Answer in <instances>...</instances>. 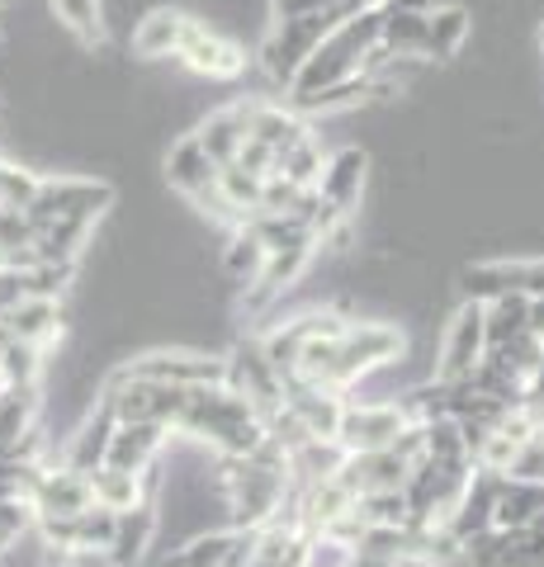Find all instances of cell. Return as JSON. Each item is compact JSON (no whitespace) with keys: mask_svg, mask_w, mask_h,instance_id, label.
<instances>
[{"mask_svg":"<svg viewBox=\"0 0 544 567\" xmlns=\"http://www.w3.org/2000/svg\"><path fill=\"white\" fill-rule=\"evenodd\" d=\"M171 431L208 440L223 458H242L266 440V421L256 416V406L233 383H199V388H185V406Z\"/></svg>","mask_w":544,"mask_h":567,"instance_id":"1","label":"cell"},{"mask_svg":"<svg viewBox=\"0 0 544 567\" xmlns=\"http://www.w3.org/2000/svg\"><path fill=\"white\" fill-rule=\"evenodd\" d=\"M374 48H379V6L346 14V20L312 48V58L298 66V76L289 85V104H304L350 76H365V71L374 66Z\"/></svg>","mask_w":544,"mask_h":567,"instance_id":"2","label":"cell"},{"mask_svg":"<svg viewBox=\"0 0 544 567\" xmlns=\"http://www.w3.org/2000/svg\"><path fill=\"white\" fill-rule=\"evenodd\" d=\"M114 204V185L91 181V175H52V181H39L33 199L24 204V218L33 227L43 223H91L104 208Z\"/></svg>","mask_w":544,"mask_h":567,"instance_id":"3","label":"cell"},{"mask_svg":"<svg viewBox=\"0 0 544 567\" xmlns=\"http://www.w3.org/2000/svg\"><path fill=\"white\" fill-rule=\"evenodd\" d=\"M346 20V10H322V14H298V20H275L266 48H260V66L270 71L275 85H294L298 66L312 58V48H318L331 29Z\"/></svg>","mask_w":544,"mask_h":567,"instance_id":"4","label":"cell"},{"mask_svg":"<svg viewBox=\"0 0 544 567\" xmlns=\"http://www.w3.org/2000/svg\"><path fill=\"white\" fill-rule=\"evenodd\" d=\"M166 181L175 194H185L195 208L204 213H214L218 223H233V213H227L223 204V189H218V166L208 162V152L195 142V133H185L175 147L166 152ZM237 227V223H233Z\"/></svg>","mask_w":544,"mask_h":567,"instance_id":"5","label":"cell"},{"mask_svg":"<svg viewBox=\"0 0 544 567\" xmlns=\"http://www.w3.org/2000/svg\"><path fill=\"white\" fill-rule=\"evenodd\" d=\"M114 374L171 383V388H199V383H227V360L199 354V350H152V354L129 360L124 369H114Z\"/></svg>","mask_w":544,"mask_h":567,"instance_id":"6","label":"cell"},{"mask_svg":"<svg viewBox=\"0 0 544 567\" xmlns=\"http://www.w3.org/2000/svg\"><path fill=\"white\" fill-rule=\"evenodd\" d=\"M408 431V412L398 402H346L341 406V425H337V445L346 454H370V450H389L393 440Z\"/></svg>","mask_w":544,"mask_h":567,"instance_id":"7","label":"cell"},{"mask_svg":"<svg viewBox=\"0 0 544 567\" xmlns=\"http://www.w3.org/2000/svg\"><path fill=\"white\" fill-rule=\"evenodd\" d=\"M487 354V336H483V303H469L450 317L445 341H441V364H435V379L441 383H464L473 369L483 364Z\"/></svg>","mask_w":544,"mask_h":567,"instance_id":"8","label":"cell"},{"mask_svg":"<svg viewBox=\"0 0 544 567\" xmlns=\"http://www.w3.org/2000/svg\"><path fill=\"white\" fill-rule=\"evenodd\" d=\"M95 496H91V477L66 468V464H43L39 468V483L29 492V511L33 520H62V516H81L91 511Z\"/></svg>","mask_w":544,"mask_h":567,"instance_id":"9","label":"cell"},{"mask_svg":"<svg viewBox=\"0 0 544 567\" xmlns=\"http://www.w3.org/2000/svg\"><path fill=\"white\" fill-rule=\"evenodd\" d=\"M464 293L473 303H493L502 293H544V260H487L464 270Z\"/></svg>","mask_w":544,"mask_h":567,"instance_id":"10","label":"cell"},{"mask_svg":"<svg viewBox=\"0 0 544 567\" xmlns=\"http://www.w3.org/2000/svg\"><path fill=\"white\" fill-rule=\"evenodd\" d=\"M365 171H370V156H365L360 147H341L331 152L322 162V175L318 185H312V194H318V204L327 213H337V218H350L365 194Z\"/></svg>","mask_w":544,"mask_h":567,"instance_id":"11","label":"cell"},{"mask_svg":"<svg viewBox=\"0 0 544 567\" xmlns=\"http://www.w3.org/2000/svg\"><path fill=\"white\" fill-rule=\"evenodd\" d=\"M181 62L195 71V76H208V81H233L247 71V52H242L233 39H223L218 29H208L195 20V29L185 33L181 43Z\"/></svg>","mask_w":544,"mask_h":567,"instance_id":"12","label":"cell"},{"mask_svg":"<svg viewBox=\"0 0 544 567\" xmlns=\"http://www.w3.org/2000/svg\"><path fill=\"white\" fill-rule=\"evenodd\" d=\"M166 440H171V425H156V421H114V435H110V450H104V464L124 468V473H152L156 454L166 450Z\"/></svg>","mask_w":544,"mask_h":567,"instance_id":"13","label":"cell"},{"mask_svg":"<svg viewBox=\"0 0 544 567\" xmlns=\"http://www.w3.org/2000/svg\"><path fill=\"white\" fill-rule=\"evenodd\" d=\"M408 473H412L408 458H398L393 450H370V454H346L337 483L350 496H374V492H402Z\"/></svg>","mask_w":544,"mask_h":567,"instance_id":"14","label":"cell"},{"mask_svg":"<svg viewBox=\"0 0 544 567\" xmlns=\"http://www.w3.org/2000/svg\"><path fill=\"white\" fill-rule=\"evenodd\" d=\"M544 520V477H497L493 496V529H525Z\"/></svg>","mask_w":544,"mask_h":567,"instance_id":"15","label":"cell"},{"mask_svg":"<svg viewBox=\"0 0 544 567\" xmlns=\"http://www.w3.org/2000/svg\"><path fill=\"white\" fill-rule=\"evenodd\" d=\"M195 29V20H189L185 10H152L137 20L133 29V52L137 58H147V62H162V58H181V43H185V33Z\"/></svg>","mask_w":544,"mask_h":567,"instance_id":"16","label":"cell"},{"mask_svg":"<svg viewBox=\"0 0 544 567\" xmlns=\"http://www.w3.org/2000/svg\"><path fill=\"white\" fill-rule=\"evenodd\" d=\"M0 327L10 331V341L33 346V350H48L62 336V308L52 303V298H24V303L6 308Z\"/></svg>","mask_w":544,"mask_h":567,"instance_id":"17","label":"cell"},{"mask_svg":"<svg viewBox=\"0 0 544 567\" xmlns=\"http://www.w3.org/2000/svg\"><path fill=\"white\" fill-rule=\"evenodd\" d=\"M195 142L208 152V162H214V166H233L237 152L247 147V104H227V110L208 114L199 123Z\"/></svg>","mask_w":544,"mask_h":567,"instance_id":"18","label":"cell"},{"mask_svg":"<svg viewBox=\"0 0 544 567\" xmlns=\"http://www.w3.org/2000/svg\"><path fill=\"white\" fill-rule=\"evenodd\" d=\"M152 535H156V516H152L147 502L133 506V511H119L104 558H110L114 567H137V563H143V554L152 548Z\"/></svg>","mask_w":544,"mask_h":567,"instance_id":"19","label":"cell"},{"mask_svg":"<svg viewBox=\"0 0 544 567\" xmlns=\"http://www.w3.org/2000/svg\"><path fill=\"white\" fill-rule=\"evenodd\" d=\"M110 435H114V412H110V402H95L91 406V416L81 421V431L66 440V458L62 464L66 468H76V473H91L104 464V450H110Z\"/></svg>","mask_w":544,"mask_h":567,"instance_id":"20","label":"cell"},{"mask_svg":"<svg viewBox=\"0 0 544 567\" xmlns=\"http://www.w3.org/2000/svg\"><path fill=\"white\" fill-rule=\"evenodd\" d=\"M469 29H473V14L464 6H431V14H427V39H421V58L450 62L454 52L464 48Z\"/></svg>","mask_w":544,"mask_h":567,"instance_id":"21","label":"cell"},{"mask_svg":"<svg viewBox=\"0 0 544 567\" xmlns=\"http://www.w3.org/2000/svg\"><path fill=\"white\" fill-rule=\"evenodd\" d=\"M304 118H298L294 110H285V104H247V137L256 142H266V147L279 156L285 147H294L298 137H304Z\"/></svg>","mask_w":544,"mask_h":567,"instance_id":"22","label":"cell"},{"mask_svg":"<svg viewBox=\"0 0 544 567\" xmlns=\"http://www.w3.org/2000/svg\"><path fill=\"white\" fill-rule=\"evenodd\" d=\"M91 477V496H95V506L100 511H133V506H143V492H147V473H124V468H110V464H100L85 473Z\"/></svg>","mask_w":544,"mask_h":567,"instance_id":"23","label":"cell"},{"mask_svg":"<svg viewBox=\"0 0 544 567\" xmlns=\"http://www.w3.org/2000/svg\"><path fill=\"white\" fill-rule=\"evenodd\" d=\"M531 331V298L525 293H502L493 303H483V336H487V350H502L512 346L516 336Z\"/></svg>","mask_w":544,"mask_h":567,"instance_id":"24","label":"cell"},{"mask_svg":"<svg viewBox=\"0 0 544 567\" xmlns=\"http://www.w3.org/2000/svg\"><path fill=\"white\" fill-rule=\"evenodd\" d=\"M322 162H327V156L318 147V137L304 133L294 147H285L275 156V175H279V181H289L294 189H312V185H318V175H322Z\"/></svg>","mask_w":544,"mask_h":567,"instance_id":"25","label":"cell"},{"mask_svg":"<svg viewBox=\"0 0 544 567\" xmlns=\"http://www.w3.org/2000/svg\"><path fill=\"white\" fill-rule=\"evenodd\" d=\"M52 6V20H58L76 43L85 48H100L104 43V10L100 0H48Z\"/></svg>","mask_w":544,"mask_h":567,"instance_id":"26","label":"cell"},{"mask_svg":"<svg viewBox=\"0 0 544 567\" xmlns=\"http://www.w3.org/2000/svg\"><path fill=\"white\" fill-rule=\"evenodd\" d=\"M223 265H227V275H233L237 284H247V289H252V284L260 279V270H266V241H260L252 227H237Z\"/></svg>","mask_w":544,"mask_h":567,"instance_id":"27","label":"cell"},{"mask_svg":"<svg viewBox=\"0 0 544 567\" xmlns=\"http://www.w3.org/2000/svg\"><path fill=\"white\" fill-rule=\"evenodd\" d=\"M39 374H43V350L10 341L6 354H0V383L6 388H39Z\"/></svg>","mask_w":544,"mask_h":567,"instance_id":"28","label":"cell"},{"mask_svg":"<svg viewBox=\"0 0 544 567\" xmlns=\"http://www.w3.org/2000/svg\"><path fill=\"white\" fill-rule=\"evenodd\" d=\"M29 525H33L29 502H20V496H0V554H6L10 544H20V535Z\"/></svg>","mask_w":544,"mask_h":567,"instance_id":"29","label":"cell"},{"mask_svg":"<svg viewBox=\"0 0 544 567\" xmlns=\"http://www.w3.org/2000/svg\"><path fill=\"white\" fill-rule=\"evenodd\" d=\"M322 10H346L341 0H270V14L275 20H298V14H322ZM356 14V10H346Z\"/></svg>","mask_w":544,"mask_h":567,"instance_id":"30","label":"cell"},{"mask_svg":"<svg viewBox=\"0 0 544 567\" xmlns=\"http://www.w3.org/2000/svg\"><path fill=\"white\" fill-rule=\"evenodd\" d=\"M383 567H441V563L427 558V554H398V558H389Z\"/></svg>","mask_w":544,"mask_h":567,"instance_id":"31","label":"cell"},{"mask_svg":"<svg viewBox=\"0 0 544 567\" xmlns=\"http://www.w3.org/2000/svg\"><path fill=\"white\" fill-rule=\"evenodd\" d=\"M531 336H540V341H544V293L531 298Z\"/></svg>","mask_w":544,"mask_h":567,"instance_id":"32","label":"cell"},{"mask_svg":"<svg viewBox=\"0 0 544 567\" xmlns=\"http://www.w3.org/2000/svg\"><path fill=\"white\" fill-rule=\"evenodd\" d=\"M6 346H10V331H6V327H0V354H6Z\"/></svg>","mask_w":544,"mask_h":567,"instance_id":"33","label":"cell"},{"mask_svg":"<svg viewBox=\"0 0 544 567\" xmlns=\"http://www.w3.org/2000/svg\"><path fill=\"white\" fill-rule=\"evenodd\" d=\"M540 48H544V24H540Z\"/></svg>","mask_w":544,"mask_h":567,"instance_id":"34","label":"cell"},{"mask_svg":"<svg viewBox=\"0 0 544 567\" xmlns=\"http://www.w3.org/2000/svg\"><path fill=\"white\" fill-rule=\"evenodd\" d=\"M0 114H6V104H0Z\"/></svg>","mask_w":544,"mask_h":567,"instance_id":"35","label":"cell"}]
</instances>
